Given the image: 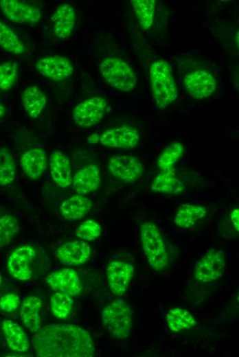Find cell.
Here are the masks:
<instances>
[{
	"label": "cell",
	"instance_id": "6da1fadb",
	"mask_svg": "<svg viewBox=\"0 0 239 357\" xmlns=\"http://www.w3.org/2000/svg\"><path fill=\"white\" fill-rule=\"evenodd\" d=\"M32 344L41 357H93L95 347L90 334L73 324L53 323L40 328Z\"/></svg>",
	"mask_w": 239,
	"mask_h": 357
},
{
	"label": "cell",
	"instance_id": "7a4b0ae2",
	"mask_svg": "<svg viewBox=\"0 0 239 357\" xmlns=\"http://www.w3.org/2000/svg\"><path fill=\"white\" fill-rule=\"evenodd\" d=\"M150 87L156 106L165 108L174 102L178 97V88L170 65L158 60L150 67Z\"/></svg>",
	"mask_w": 239,
	"mask_h": 357
},
{
	"label": "cell",
	"instance_id": "3957f363",
	"mask_svg": "<svg viewBox=\"0 0 239 357\" xmlns=\"http://www.w3.org/2000/svg\"><path fill=\"white\" fill-rule=\"evenodd\" d=\"M140 240L144 253L150 267L156 272L162 271L169 262L168 253L162 235L152 221L141 223Z\"/></svg>",
	"mask_w": 239,
	"mask_h": 357
},
{
	"label": "cell",
	"instance_id": "277c9868",
	"mask_svg": "<svg viewBox=\"0 0 239 357\" xmlns=\"http://www.w3.org/2000/svg\"><path fill=\"white\" fill-rule=\"evenodd\" d=\"M102 78L113 89L122 92H130L137 85V76L125 60L117 57H106L99 65Z\"/></svg>",
	"mask_w": 239,
	"mask_h": 357
},
{
	"label": "cell",
	"instance_id": "5b68a950",
	"mask_svg": "<svg viewBox=\"0 0 239 357\" xmlns=\"http://www.w3.org/2000/svg\"><path fill=\"white\" fill-rule=\"evenodd\" d=\"M104 327L115 338H128L133 329V313L128 304L117 299L105 306L101 313Z\"/></svg>",
	"mask_w": 239,
	"mask_h": 357
},
{
	"label": "cell",
	"instance_id": "8992f818",
	"mask_svg": "<svg viewBox=\"0 0 239 357\" xmlns=\"http://www.w3.org/2000/svg\"><path fill=\"white\" fill-rule=\"evenodd\" d=\"M107 106V100L95 96L84 100L72 111L75 124L80 128H89L102 121Z\"/></svg>",
	"mask_w": 239,
	"mask_h": 357
},
{
	"label": "cell",
	"instance_id": "52a82bcc",
	"mask_svg": "<svg viewBox=\"0 0 239 357\" xmlns=\"http://www.w3.org/2000/svg\"><path fill=\"white\" fill-rule=\"evenodd\" d=\"M108 170L115 178L126 183H133L142 176L144 166L135 156L113 154L109 159Z\"/></svg>",
	"mask_w": 239,
	"mask_h": 357
},
{
	"label": "cell",
	"instance_id": "ba28073f",
	"mask_svg": "<svg viewBox=\"0 0 239 357\" xmlns=\"http://www.w3.org/2000/svg\"><path fill=\"white\" fill-rule=\"evenodd\" d=\"M0 10L9 21L18 24L34 25L42 17L38 7L19 0H1Z\"/></svg>",
	"mask_w": 239,
	"mask_h": 357
},
{
	"label": "cell",
	"instance_id": "9c48e42d",
	"mask_svg": "<svg viewBox=\"0 0 239 357\" xmlns=\"http://www.w3.org/2000/svg\"><path fill=\"white\" fill-rule=\"evenodd\" d=\"M35 249L29 244H23L14 249L7 260L10 275L19 281H27L32 275V264L36 257Z\"/></svg>",
	"mask_w": 239,
	"mask_h": 357
},
{
	"label": "cell",
	"instance_id": "30bf717a",
	"mask_svg": "<svg viewBox=\"0 0 239 357\" xmlns=\"http://www.w3.org/2000/svg\"><path fill=\"white\" fill-rule=\"evenodd\" d=\"M139 139V133L135 127L123 125L102 132L99 143L109 148L132 150L137 146Z\"/></svg>",
	"mask_w": 239,
	"mask_h": 357
},
{
	"label": "cell",
	"instance_id": "8fae6325",
	"mask_svg": "<svg viewBox=\"0 0 239 357\" xmlns=\"http://www.w3.org/2000/svg\"><path fill=\"white\" fill-rule=\"evenodd\" d=\"M225 268V259L220 250L211 249L196 264L194 278L203 283H209L219 279Z\"/></svg>",
	"mask_w": 239,
	"mask_h": 357
},
{
	"label": "cell",
	"instance_id": "7c38bea8",
	"mask_svg": "<svg viewBox=\"0 0 239 357\" xmlns=\"http://www.w3.org/2000/svg\"><path fill=\"white\" fill-rule=\"evenodd\" d=\"M35 69L44 78L54 82H60L70 77L73 71L71 61L59 55L47 56L38 59Z\"/></svg>",
	"mask_w": 239,
	"mask_h": 357
},
{
	"label": "cell",
	"instance_id": "4fadbf2b",
	"mask_svg": "<svg viewBox=\"0 0 239 357\" xmlns=\"http://www.w3.org/2000/svg\"><path fill=\"white\" fill-rule=\"evenodd\" d=\"M183 84L187 93L196 99L209 97L217 87L214 76L203 69L195 70L187 74L184 78Z\"/></svg>",
	"mask_w": 239,
	"mask_h": 357
},
{
	"label": "cell",
	"instance_id": "5bb4252c",
	"mask_svg": "<svg viewBox=\"0 0 239 357\" xmlns=\"http://www.w3.org/2000/svg\"><path fill=\"white\" fill-rule=\"evenodd\" d=\"M49 287L56 292H63L75 297L82 290V286L76 271L70 268H64L52 272L46 277Z\"/></svg>",
	"mask_w": 239,
	"mask_h": 357
},
{
	"label": "cell",
	"instance_id": "9a60e30c",
	"mask_svg": "<svg viewBox=\"0 0 239 357\" xmlns=\"http://www.w3.org/2000/svg\"><path fill=\"white\" fill-rule=\"evenodd\" d=\"M133 275V266L122 260H113L106 267L107 281L115 295L121 296L126 292Z\"/></svg>",
	"mask_w": 239,
	"mask_h": 357
},
{
	"label": "cell",
	"instance_id": "2e32d148",
	"mask_svg": "<svg viewBox=\"0 0 239 357\" xmlns=\"http://www.w3.org/2000/svg\"><path fill=\"white\" fill-rule=\"evenodd\" d=\"M91 255V246L82 240L67 242L56 251L58 260L68 266L82 265L89 260Z\"/></svg>",
	"mask_w": 239,
	"mask_h": 357
},
{
	"label": "cell",
	"instance_id": "e0dca14e",
	"mask_svg": "<svg viewBox=\"0 0 239 357\" xmlns=\"http://www.w3.org/2000/svg\"><path fill=\"white\" fill-rule=\"evenodd\" d=\"M52 29L56 37L65 39L69 37L76 23V12L68 3L59 5L51 17Z\"/></svg>",
	"mask_w": 239,
	"mask_h": 357
},
{
	"label": "cell",
	"instance_id": "ac0fdd59",
	"mask_svg": "<svg viewBox=\"0 0 239 357\" xmlns=\"http://www.w3.org/2000/svg\"><path fill=\"white\" fill-rule=\"evenodd\" d=\"M101 183V174L98 166L89 164L79 169L73 176L72 185L79 194H87L98 189Z\"/></svg>",
	"mask_w": 239,
	"mask_h": 357
},
{
	"label": "cell",
	"instance_id": "d6986e66",
	"mask_svg": "<svg viewBox=\"0 0 239 357\" xmlns=\"http://www.w3.org/2000/svg\"><path fill=\"white\" fill-rule=\"evenodd\" d=\"M47 157L44 150L33 148L26 150L21 157L20 163L25 175L32 180L39 178L47 166Z\"/></svg>",
	"mask_w": 239,
	"mask_h": 357
},
{
	"label": "cell",
	"instance_id": "ffe728a7",
	"mask_svg": "<svg viewBox=\"0 0 239 357\" xmlns=\"http://www.w3.org/2000/svg\"><path fill=\"white\" fill-rule=\"evenodd\" d=\"M49 170L52 180L58 186L67 189L72 185L70 160L61 151L52 152L49 157Z\"/></svg>",
	"mask_w": 239,
	"mask_h": 357
},
{
	"label": "cell",
	"instance_id": "44dd1931",
	"mask_svg": "<svg viewBox=\"0 0 239 357\" xmlns=\"http://www.w3.org/2000/svg\"><path fill=\"white\" fill-rule=\"evenodd\" d=\"M92 207L93 202L91 198L82 194H77L62 201L60 206V211L65 219L78 220L86 216Z\"/></svg>",
	"mask_w": 239,
	"mask_h": 357
},
{
	"label": "cell",
	"instance_id": "7402d4cb",
	"mask_svg": "<svg viewBox=\"0 0 239 357\" xmlns=\"http://www.w3.org/2000/svg\"><path fill=\"white\" fill-rule=\"evenodd\" d=\"M47 101L45 93L36 85L27 87L21 95L23 108L27 115L33 119L41 115Z\"/></svg>",
	"mask_w": 239,
	"mask_h": 357
},
{
	"label": "cell",
	"instance_id": "603a6c76",
	"mask_svg": "<svg viewBox=\"0 0 239 357\" xmlns=\"http://www.w3.org/2000/svg\"><path fill=\"white\" fill-rule=\"evenodd\" d=\"M42 301L35 296L25 297L20 308V317L23 325L31 332H36L41 325L40 311Z\"/></svg>",
	"mask_w": 239,
	"mask_h": 357
},
{
	"label": "cell",
	"instance_id": "cb8c5ba5",
	"mask_svg": "<svg viewBox=\"0 0 239 357\" xmlns=\"http://www.w3.org/2000/svg\"><path fill=\"white\" fill-rule=\"evenodd\" d=\"M1 330L9 348L16 352H23L30 347V342L24 330L10 319L1 321Z\"/></svg>",
	"mask_w": 239,
	"mask_h": 357
},
{
	"label": "cell",
	"instance_id": "d4e9b609",
	"mask_svg": "<svg viewBox=\"0 0 239 357\" xmlns=\"http://www.w3.org/2000/svg\"><path fill=\"white\" fill-rule=\"evenodd\" d=\"M151 190L155 193L177 194L185 189L184 183L176 176L174 168L161 171L154 178Z\"/></svg>",
	"mask_w": 239,
	"mask_h": 357
},
{
	"label": "cell",
	"instance_id": "484cf974",
	"mask_svg": "<svg viewBox=\"0 0 239 357\" xmlns=\"http://www.w3.org/2000/svg\"><path fill=\"white\" fill-rule=\"evenodd\" d=\"M206 214L207 209L205 207L184 203L178 208L174 221L178 227L187 229L203 219Z\"/></svg>",
	"mask_w": 239,
	"mask_h": 357
},
{
	"label": "cell",
	"instance_id": "4316f807",
	"mask_svg": "<svg viewBox=\"0 0 239 357\" xmlns=\"http://www.w3.org/2000/svg\"><path fill=\"white\" fill-rule=\"evenodd\" d=\"M166 321L168 328L174 332L191 329L196 323L193 315L188 310L181 308H174L168 310Z\"/></svg>",
	"mask_w": 239,
	"mask_h": 357
},
{
	"label": "cell",
	"instance_id": "83f0119b",
	"mask_svg": "<svg viewBox=\"0 0 239 357\" xmlns=\"http://www.w3.org/2000/svg\"><path fill=\"white\" fill-rule=\"evenodd\" d=\"M0 47L10 54L21 55L26 51L24 43L15 32L0 20Z\"/></svg>",
	"mask_w": 239,
	"mask_h": 357
},
{
	"label": "cell",
	"instance_id": "f1b7e54d",
	"mask_svg": "<svg viewBox=\"0 0 239 357\" xmlns=\"http://www.w3.org/2000/svg\"><path fill=\"white\" fill-rule=\"evenodd\" d=\"M16 175V165L12 153L0 146V186L11 184Z\"/></svg>",
	"mask_w": 239,
	"mask_h": 357
},
{
	"label": "cell",
	"instance_id": "f546056e",
	"mask_svg": "<svg viewBox=\"0 0 239 357\" xmlns=\"http://www.w3.org/2000/svg\"><path fill=\"white\" fill-rule=\"evenodd\" d=\"M130 3L141 27L144 30H148L154 20L155 1L131 0Z\"/></svg>",
	"mask_w": 239,
	"mask_h": 357
},
{
	"label": "cell",
	"instance_id": "4dcf8cb0",
	"mask_svg": "<svg viewBox=\"0 0 239 357\" xmlns=\"http://www.w3.org/2000/svg\"><path fill=\"white\" fill-rule=\"evenodd\" d=\"M184 152V146L179 141L168 144L160 153L157 166L161 171L173 169L174 164L181 158Z\"/></svg>",
	"mask_w": 239,
	"mask_h": 357
},
{
	"label": "cell",
	"instance_id": "1f68e13d",
	"mask_svg": "<svg viewBox=\"0 0 239 357\" xmlns=\"http://www.w3.org/2000/svg\"><path fill=\"white\" fill-rule=\"evenodd\" d=\"M20 229L16 218L10 214L0 217V248L10 244Z\"/></svg>",
	"mask_w": 239,
	"mask_h": 357
},
{
	"label": "cell",
	"instance_id": "d6a6232c",
	"mask_svg": "<svg viewBox=\"0 0 239 357\" xmlns=\"http://www.w3.org/2000/svg\"><path fill=\"white\" fill-rule=\"evenodd\" d=\"M73 301L67 294L56 292L50 297V307L53 315L60 319L69 316L73 306Z\"/></svg>",
	"mask_w": 239,
	"mask_h": 357
},
{
	"label": "cell",
	"instance_id": "836d02e7",
	"mask_svg": "<svg viewBox=\"0 0 239 357\" xmlns=\"http://www.w3.org/2000/svg\"><path fill=\"white\" fill-rule=\"evenodd\" d=\"M19 76V65L14 61L0 64V90L8 91L16 84Z\"/></svg>",
	"mask_w": 239,
	"mask_h": 357
},
{
	"label": "cell",
	"instance_id": "e575fe53",
	"mask_svg": "<svg viewBox=\"0 0 239 357\" xmlns=\"http://www.w3.org/2000/svg\"><path fill=\"white\" fill-rule=\"evenodd\" d=\"M75 233L78 238L86 241H92L100 235L102 229L97 222L93 220H87L78 227Z\"/></svg>",
	"mask_w": 239,
	"mask_h": 357
},
{
	"label": "cell",
	"instance_id": "d590c367",
	"mask_svg": "<svg viewBox=\"0 0 239 357\" xmlns=\"http://www.w3.org/2000/svg\"><path fill=\"white\" fill-rule=\"evenodd\" d=\"M20 305V298L14 293H8L0 298V308L5 312H12Z\"/></svg>",
	"mask_w": 239,
	"mask_h": 357
},
{
	"label": "cell",
	"instance_id": "8d00e7d4",
	"mask_svg": "<svg viewBox=\"0 0 239 357\" xmlns=\"http://www.w3.org/2000/svg\"><path fill=\"white\" fill-rule=\"evenodd\" d=\"M230 220L235 229L238 232L239 231V209L234 208L230 213Z\"/></svg>",
	"mask_w": 239,
	"mask_h": 357
},
{
	"label": "cell",
	"instance_id": "74e56055",
	"mask_svg": "<svg viewBox=\"0 0 239 357\" xmlns=\"http://www.w3.org/2000/svg\"><path fill=\"white\" fill-rule=\"evenodd\" d=\"M100 135L98 133H93L87 138V141L89 144H97L99 143Z\"/></svg>",
	"mask_w": 239,
	"mask_h": 357
},
{
	"label": "cell",
	"instance_id": "f35d334b",
	"mask_svg": "<svg viewBox=\"0 0 239 357\" xmlns=\"http://www.w3.org/2000/svg\"><path fill=\"white\" fill-rule=\"evenodd\" d=\"M5 109L4 105L0 102V122L5 116Z\"/></svg>",
	"mask_w": 239,
	"mask_h": 357
},
{
	"label": "cell",
	"instance_id": "ab89813d",
	"mask_svg": "<svg viewBox=\"0 0 239 357\" xmlns=\"http://www.w3.org/2000/svg\"><path fill=\"white\" fill-rule=\"evenodd\" d=\"M1 284H2V276L0 274V286H1Z\"/></svg>",
	"mask_w": 239,
	"mask_h": 357
}]
</instances>
